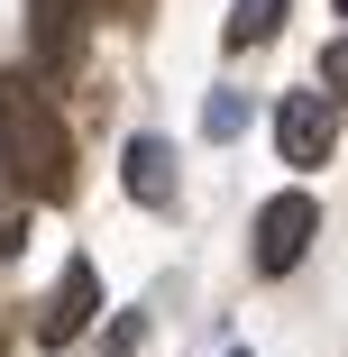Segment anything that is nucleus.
<instances>
[{
	"label": "nucleus",
	"mask_w": 348,
	"mask_h": 357,
	"mask_svg": "<svg viewBox=\"0 0 348 357\" xmlns=\"http://www.w3.org/2000/svg\"><path fill=\"white\" fill-rule=\"evenodd\" d=\"M0 174L28 202H64L74 192V137H64L55 101L28 74H0Z\"/></svg>",
	"instance_id": "nucleus-1"
},
{
	"label": "nucleus",
	"mask_w": 348,
	"mask_h": 357,
	"mask_svg": "<svg viewBox=\"0 0 348 357\" xmlns=\"http://www.w3.org/2000/svg\"><path fill=\"white\" fill-rule=\"evenodd\" d=\"M312 229H321V211H312V192H275L266 211H257V275H294L303 266V248H312Z\"/></svg>",
	"instance_id": "nucleus-2"
},
{
	"label": "nucleus",
	"mask_w": 348,
	"mask_h": 357,
	"mask_svg": "<svg viewBox=\"0 0 348 357\" xmlns=\"http://www.w3.org/2000/svg\"><path fill=\"white\" fill-rule=\"evenodd\" d=\"M330 137H339V101L330 92H294L285 110H275V156H285L294 174H321Z\"/></svg>",
	"instance_id": "nucleus-3"
},
{
	"label": "nucleus",
	"mask_w": 348,
	"mask_h": 357,
	"mask_svg": "<svg viewBox=\"0 0 348 357\" xmlns=\"http://www.w3.org/2000/svg\"><path fill=\"white\" fill-rule=\"evenodd\" d=\"M83 28H92V0H28V46H37L46 74L83 64Z\"/></svg>",
	"instance_id": "nucleus-4"
},
{
	"label": "nucleus",
	"mask_w": 348,
	"mask_h": 357,
	"mask_svg": "<svg viewBox=\"0 0 348 357\" xmlns=\"http://www.w3.org/2000/svg\"><path fill=\"white\" fill-rule=\"evenodd\" d=\"M92 312H101V275H92V257H74V266L55 275L46 312H37V339H46V348H64V339H74V330H83Z\"/></svg>",
	"instance_id": "nucleus-5"
},
{
	"label": "nucleus",
	"mask_w": 348,
	"mask_h": 357,
	"mask_svg": "<svg viewBox=\"0 0 348 357\" xmlns=\"http://www.w3.org/2000/svg\"><path fill=\"white\" fill-rule=\"evenodd\" d=\"M119 174H128V192L147 202V211H174V147H165V137H128Z\"/></svg>",
	"instance_id": "nucleus-6"
},
{
	"label": "nucleus",
	"mask_w": 348,
	"mask_h": 357,
	"mask_svg": "<svg viewBox=\"0 0 348 357\" xmlns=\"http://www.w3.org/2000/svg\"><path fill=\"white\" fill-rule=\"evenodd\" d=\"M275 28H285V0H239L229 28H220V46H229V55H248V46H266Z\"/></svg>",
	"instance_id": "nucleus-7"
},
{
	"label": "nucleus",
	"mask_w": 348,
	"mask_h": 357,
	"mask_svg": "<svg viewBox=\"0 0 348 357\" xmlns=\"http://www.w3.org/2000/svg\"><path fill=\"white\" fill-rule=\"evenodd\" d=\"M202 128H211V137H239V128H248V101H239V92H211V110H202Z\"/></svg>",
	"instance_id": "nucleus-8"
},
{
	"label": "nucleus",
	"mask_w": 348,
	"mask_h": 357,
	"mask_svg": "<svg viewBox=\"0 0 348 357\" xmlns=\"http://www.w3.org/2000/svg\"><path fill=\"white\" fill-rule=\"evenodd\" d=\"M19 238H28V192L0 202V257H19Z\"/></svg>",
	"instance_id": "nucleus-9"
},
{
	"label": "nucleus",
	"mask_w": 348,
	"mask_h": 357,
	"mask_svg": "<svg viewBox=\"0 0 348 357\" xmlns=\"http://www.w3.org/2000/svg\"><path fill=\"white\" fill-rule=\"evenodd\" d=\"M321 83H330V101H348V37L321 55Z\"/></svg>",
	"instance_id": "nucleus-10"
},
{
	"label": "nucleus",
	"mask_w": 348,
	"mask_h": 357,
	"mask_svg": "<svg viewBox=\"0 0 348 357\" xmlns=\"http://www.w3.org/2000/svg\"><path fill=\"white\" fill-rule=\"evenodd\" d=\"M339 10H348V0H339Z\"/></svg>",
	"instance_id": "nucleus-11"
},
{
	"label": "nucleus",
	"mask_w": 348,
	"mask_h": 357,
	"mask_svg": "<svg viewBox=\"0 0 348 357\" xmlns=\"http://www.w3.org/2000/svg\"><path fill=\"white\" fill-rule=\"evenodd\" d=\"M239 357H248V348H239Z\"/></svg>",
	"instance_id": "nucleus-12"
}]
</instances>
